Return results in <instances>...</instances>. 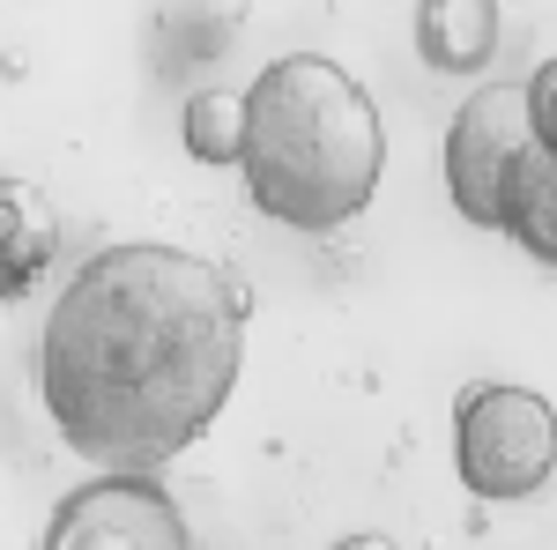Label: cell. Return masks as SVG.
Listing matches in <instances>:
<instances>
[{
    "label": "cell",
    "instance_id": "1",
    "mask_svg": "<svg viewBox=\"0 0 557 550\" xmlns=\"http://www.w3.org/2000/svg\"><path fill=\"white\" fill-rule=\"evenodd\" d=\"M246 357V291L178 246H104L67 276L38 328L52 431L97 468L186 454L231 402Z\"/></svg>",
    "mask_w": 557,
    "mask_h": 550
},
{
    "label": "cell",
    "instance_id": "2",
    "mask_svg": "<svg viewBox=\"0 0 557 550\" xmlns=\"http://www.w3.org/2000/svg\"><path fill=\"white\" fill-rule=\"evenodd\" d=\"M238 171L253 209L283 231H343L380 194V105L343 60L283 52L238 89Z\"/></svg>",
    "mask_w": 557,
    "mask_h": 550
},
{
    "label": "cell",
    "instance_id": "3",
    "mask_svg": "<svg viewBox=\"0 0 557 550\" xmlns=\"http://www.w3.org/2000/svg\"><path fill=\"white\" fill-rule=\"evenodd\" d=\"M454 468L475 499L513 506L557 476V410L535 387L475 380L454 402Z\"/></svg>",
    "mask_w": 557,
    "mask_h": 550
},
{
    "label": "cell",
    "instance_id": "4",
    "mask_svg": "<svg viewBox=\"0 0 557 550\" xmlns=\"http://www.w3.org/2000/svg\"><path fill=\"white\" fill-rule=\"evenodd\" d=\"M535 157H543V142L528 127L520 83H483L475 97H461V112H454V127H446V149H438V164H446V201L469 216L475 231H506Z\"/></svg>",
    "mask_w": 557,
    "mask_h": 550
},
{
    "label": "cell",
    "instance_id": "5",
    "mask_svg": "<svg viewBox=\"0 0 557 550\" xmlns=\"http://www.w3.org/2000/svg\"><path fill=\"white\" fill-rule=\"evenodd\" d=\"M38 550H194V536H186V513L172 506V491L157 476L104 468L52 506Z\"/></svg>",
    "mask_w": 557,
    "mask_h": 550
},
{
    "label": "cell",
    "instance_id": "6",
    "mask_svg": "<svg viewBox=\"0 0 557 550\" xmlns=\"http://www.w3.org/2000/svg\"><path fill=\"white\" fill-rule=\"evenodd\" d=\"M498 30H506L498 0H417V52L438 75H483L506 45Z\"/></svg>",
    "mask_w": 557,
    "mask_h": 550
},
{
    "label": "cell",
    "instance_id": "7",
    "mask_svg": "<svg viewBox=\"0 0 557 550\" xmlns=\"http://www.w3.org/2000/svg\"><path fill=\"white\" fill-rule=\"evenodd\" d=\"M60 260V216L38 186L0 179V297H23Z\"/></svg>",
    "mask_w": 557,
    "mask_h": 550
},
{
    "label": "cell",
    "instance_id": "8",
    "mask_svg": "<svg viewBox=\"0 0 557 550\" xmlns=\"http://www.w3.org/2000/svg\"><path fill=\"white\" fill-rule=\"evenodd\" d=\"M178 134L194 164H238V89H194Z\"/></svg>",
    "mask_w": 557,
    "mask_h": 550
},
{
    "label": "cell",
    "instance_id": "9",
    "mask_svg": "<svg viewBox=\"0 0 557 550\" xmlns=\"http://www.w3.org/2000/svg\"><path fill=\"white\" fill-rule=\"evenodd\" d=\"M506 231L557 276V157H535V171H528V186H520Z\"/></svg>",
    "mask_w": 557,
    "mask_h": 550
},
{
    "label": "cell",
    "instance_id": "10",
    "mask_svg": "<svg viewBox=\"0 0 557 550\" xmlns=\"http://www.w3.org/2000/svg\"><path fill=\"white\" fill-rule=\"evenodd\" d=\"M520 97H528V127L543 142V157H557V60H543V68L520 83Z\"/></svg>",
    "mask_w": 557,
    "mask_h": 550
},
{
    "label": "cell",
    "instance_id": "11",
    "mask_svg": "<svg viewBox=\"0 0 557 550\" xmlns=\"http://www.w3.org/2000/svg\"><path fill=\"white\" fill-rule=\"evenodd\" d=\"M335 550H394V543H386V536H343Z\"/></svg>",
    "mask_w": 557,
    "mask_h": 550
}]
</instances>
